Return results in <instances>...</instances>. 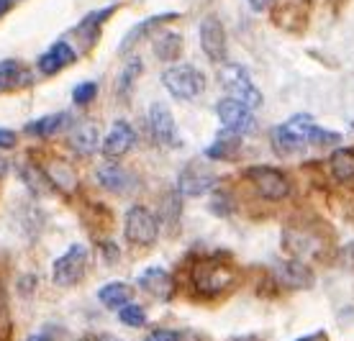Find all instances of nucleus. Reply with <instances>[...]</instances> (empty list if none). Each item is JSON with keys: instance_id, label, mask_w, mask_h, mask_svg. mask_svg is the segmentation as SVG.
<instances>
[{"instance_id": "obj_1", "label": "nucleus", "mask_w": 354, "mask_h": 341, "mask_svg": "<svg viewBox=\"0 0 354 341\" xmlns=\"http://www.w3.org/2000/svg\"><path fill=\"white\" fill-rule=\"evenodd\" d=\"M316 129V121L313 116L308 113H295L290 116L285 123H280L277 129L272 131V147L277 154H295L301 151L306 144H310V131Z\"/></svg>"}, {"instance_id": "obj_2", "label": "nucleus", "mask_w": 354, "mask_h": 341, "mask_svg": "<svg viewBox=\"0 0 354 341\" xmlns=\"http://www.w3.org/2000/svg\"><path fill=\"white\" fill-rule=\"evenodd\" d=\"M162 85L177 100H193L205 90V75L193 64H175L162 72Z\"/></svg>"}, {"instance_id": "obj_3", "label": "nucleus", "mask_w": 354, "mask_h": 341, "mask_svg": "<svg viewBox=\"0 0 354 341\" xmlns=\"http://www.w3.org/2000/svg\"><path fill=\"white\" fill-rule=\"evenodd\" d=\"M218 82L229 93V98L244 103L247 108H259L262 105V93L257 90V85L252 82L249 72L241 64H234V62L223 64L221 70H218Z\"/></svg>"}, {"instance_id": "obj_4", "label": "nucleus", "mask_w": 354, "mask_h": 341, "mask_svg": "<svg viewBox=\"0 0 354 341\" xmlns=\"http://www.w3.org/2000/svg\"><path fill=\"white\" fill-rule=\"evenodd\" d=\"M234 282V272L229 264L218 259H203L193 267V288L201 295H218Z\"/></svg>"}, {"instance_id": "obj_5", "label": "nucleus", "mask_w": 354, "mask_h": 341, "mask_svg": "<svg viewBox=\"0 0 354 341\" xmlns=\"http://www.w3.org/2000/svg\"><path fill=\"white\" fill-rule=\"evenodd\" d=\"M124 234L131 244L151 246L160 237V219L144 205H131L126 210L124 219Z\"/></svg>"}, {"instance_id": "obj_6", "label": "nucleus", "mask_w": 354, "mask_h": 341, "mask_svg": "<svg viewBox=\"0 0 354 341\" xmlns=\"http://www.w3.org/2000/svg\"><path fill=\"white\" fill-rule=\"evenodd\" d=\"M247 177L257 187V193L270 203L285 201L290 195V180L274 167H249Z\"/></svg>"}, {"instance_id": "obj_7", "label": "nucleus", "mask_w": 354, "mask_h": 341, "mask_svg": "<svg viewBox=\"0 0 354 341\" xmlns=\"http://www.w3.org/2000/svg\"><path fill=\"white\" fill-rule=\"evenodd\" d=\"M85 264H88V249L82 244H72L62 257L54 259V267H52L54 282L62 285V288H70L75 282H80L82 275H85Z\"/></svg>"}, {"instance_id": "obj_8", "label": "nucleus", "mask_w": 354, "mask_h": 341, "mask_svg": "<svg viewBox=\"0 0 354 341\" xmlns=\"http://www.w3.org/2000/svg\"><path fill=\"white\" fill-rule=\"evenodd\" d=\"M149 129H151V136L160 141L162 147H169V149L183 147V139L177 133L175 116H172V111L162 100H154L149 105Z\"/></svg>"}, {"instance_id": "obj_9", "label": "nucleus", "mask_w": 354, "mask_h": 341, "mask_svg": "<svg viewBox=\"0 0 354 341\" xmlns=\"http://www.w3.org/2000/svg\"><path fill=\"white\" fill-rule=\"evenodd\" d=\"M216 113H218V121L223 123V129H229L234 133H249L254 129V116L247 105L234 100V98H223L216 105Z\"/></svg>"}, {"instance_id": "obj_10", "label": "nucleus", "mask_w": 354, "mask_h": 341, "mask_svg": "<svg viewBox=\"0 0 354 341\" xmlns=\"http://www.w3.org/2000/svg\"><path fill=\"white\" fill-rule=\"evenodd\" d=\"M201 46L213 64L226 62V31L216 16H205L201 21Z\"/></svg>"}, {"instance_id": "obj_11", "label": "nucleus", "mask_w": 354, "mask_h": 341, "mask_svg": "<svg viewBox=\"0 0 354 341\" xmlns=\"http://www.w3.org/2000/svg\"><path fill=\"white\" fill-rule=\"evenodd\" d=\"M216 187V175L203 165H187L177 177V193L183 198H198Z\"/></svg>"}, {"instance_id": "obj_12", "label": "nucleus", "mask_w": 354, "mask_h": 341, "mask_svg": "<svg viewBox=\"0 0 354 341\" xmlns=\"http://www.w3.org/2000/svg\"><path fill=\"white\" fill-rule=\"evenodd\" d=\"M136 144V131L129 121H115L113 129L108 131V136L100 144V151L106 159H121L124 154L131 151V147Z\"/></svg>"}, {"instance_id": "obj_13", "label": "nucleus", "mask_w": 354, "mask_h": 341, "mask_svg": "<svg viewBox=\"0 0 354 341\" xmlns=\"http://www.w3.org/2000/svg\"><path fill=\"white\" fill-rule=\"evenodd\" d=\"M139 288L144 293H149L157 300H169L175 295V280L165 267H149L139 275Z\"/></svg>"}, {"instance_id": "obj_14", "label": "nucleus", "mask_w": 354, "mask_h": 341, "mask_svg": "<svg viewBox=\"0 0 354 341\" xmlns=\"http://www.w3.org/2000/svg\"><path fill=\"white\" fill-rule=\"evenodd\" d=\"M100 144H103V141H100V131H97V126L93 121H82L72 129L70 147H72V151H77L80 157H90Z\"/></svg>"}, {"instance_id": "obj_15", "label": "nucleus", "mask_w": 354, "mask_h": 341, "mask_svg": "<svg viewBox=\"0 0 354 341\" xmlns=\"http://www.w3.org/2000/svg\"><path fill=\"white\" fill-rule=\"evenodd\" d=\"M277 280L283 282L285 288L306 290L313 285V272L298 259H288V262L277 264Z\"/></svg>"}, {"instance_id": "obj_16", "label": "nucleus", "mask_w": 354, "mask_h": 341, "mask_svg": "<svg viewBox=\"0 0 354 341\" xmlns=\"http://www.w3.org/2000/svg\"><path fill=\"white\" fill-rule=\"evenodd\" d=\"M172 18H180V13H157V16H149V18H144V21H139L136 26H131L129 31H126L124 42L118 44V52L126 54L133 44H139V42H142V39L149 34V31H154L157 26L167 24V21H172Z\"/></svg>"}, {"instance_id": "obj_17", "label": "nucleus", "mask_w": 354, "mask_h": 341, "mask_svg": "<svg viewBox=\"0 0 354 341\" xmlns=\"http://www.w3.org/2000/svg\"><path fill=\"white\" fill-rule=\"evenodd\" d=\"M75 57H77V54H75V49H72L67 42H57L49 52H44L39 57V70L44 72V75H57L62 67L72 64Z\"/></svg>"}, {"instance_id": "obj_18", "label": "nucleus", "mask_w": 354, "mask_h": 341, "mask_svg": "<svg viewBox=\"0 0 354 341\" xmlns=\"http://www.w3.org/2000/svg\"><path fill=\"white\" fill-rule=\"evenodd\" d=\"M239 149H241V136H239V133L223 129V131L216 133V139H213L211 147H205L203 154L211 159V162H221V159L234 157Z\"/></svg>"}, {"instance_id": "obj_19", "label": "nucleus", "mask_w": 354, "mask_h": 341, "mask_svg": "<svg viewBox=\"0 0 354 341\" xmlns=\"http://www.w3.org/2000/svg\"><path fill=\"white\" fill-rule=\"evenodd\" d=\"M97 183L103 190H111V193H126L129 187H131V175L126 172L124 167L118 165H106L97 169Z\"/></svg>"}, {"instance_id": "obj_20", "label": "nucleus", "mask_w": 354, "mask_h": 341, "mask_svg": "<svg viewBox=\"0 0 354 341\" xmlns=\"http://www.w3.org/2000/svg\"><path fill=\"white\" fill-rule=\"evenodd\" d=\"M151 49H154V57L160 62H175L183 54V36L175 34V31H162V34L154 36Z\"/></svg>"}, {"instance_id": "obj_21", "label": "nucleus", "mask_w": 354, "mask_h": 341, "mask_svg": "<svg viewBox=\"0 0 354 341\" xmlns=\"http://www.w3.org/2000/svg\"><path fill=\"white\" fill-rule=\"evenodd\" d=\"M133 290L126 285V282L115 280V282H108L103 288L97 290V300L103 303L106 308H124L129 306V300H131Z\"/></svg>"}, {"instance_id": "obj_22", "label": "nucleus", "mask_w": 354, "mask_h": 341, "mask_svg": "<svg viewBox=\"0 0 354 341\" xmlns=\"http://www.w3.org/2000/svg\"><path fill=\"white\" fill-rule=\"evenodd\" d=\"M44 175H46V180H49V185L59 187V190H64V193H72V190L77 187V177H75V172H72V167L59 162V159L49 162V167L44 169Z\"/></svg>"}, {"instance_id": "obj_23", "label": "nucleus", "mask_w": 354, "mask_h": 341, "mask_svg": "<svg viewBox=\"0 0 354 341\" xmlns=\"http://www.w3.org/2000/svg\"><path fill=\"white\" fill-rule=\"evenodd\" d=\"M331 175L337 177L339 183H349L354 180V149H337L334 154H331Z\"/></svg>"}, {"instance_id": "obj_24", "label": "nucleus", "mask_w": 354, "mask_h": 341, "mask_svg": "<svg viewBox=\"0 0 354 341\" xmlns=\"http://www.w3.org/2000/svg\"><path fill=\"white\" fill-rule=\"evenodd\" d=\"M67 123V113H52L44 116V118H36L26 126V133L31 136H39V139H49L52 133H57Z\"/></svg>"}, {"instance_id": "obj_25", "label": "nucleus", "mask_w": 354, "mask_h": 341, "mask_svg": "<svg viewBox=\"0 0 354 341\" xmlns=\"http://www.w3.org/2000/svg\"><path fill=\"white\" fill-rule=\"evenodd\" d=\"M180 213H183V195L180 193H167L162 201V221L169 228H177L180 223Z\"/></svg>"}, {"instance_id": "obj_26", "label": "nucleus", "mask_w": 354, "mask_h": 341, "mask_svg": "<svg viewBox=\"0 0 354 341\" xmlns=\"http://www.w3.org/2000/svg\"><path fill=\"white\" fill-rule=\"evenodd\" d=\"M139 72H142V59L133 57V59L124 67V72L118 75V93H121V95L129 93V88H131L133 82H136V77H139Z\"/></svg>"}, {"instance_id": "obj_27", "label": "nucleus", "mask_w": 354, "mask_h": 341, "mask_svg": "<svg viewBox=\"0 0 354 341\" xmlns=\"http://www.w3.org/2000/svg\"><path fill=\"white\" fill-rule=\"evenodd\" d=\"M118 318H121V324L124 326H131V329H139V326L147 324V313H144L142 306H136V303H129L118 311Z\"/></svg>"}, {"instance_id": "obj_28", "label": "nucleus", "mask_w": 354, "mask_h": 341, "mask_svg": "<svg viewBox=\"0 0 354 341\" xmlns=\"http://www.w3.org/2000/svg\"><path fill=\"white\" fill-rule=\"evenodd\" d=\"M113 10H115V6H108V8H100V10H93V13H88V16L80 21L77 31H88V28L100 26V24H103L108 16H113Z\"/></svg>"}, {"instance_id": "obj_29", "label": "nucleus", "mask_w": 354, "mask_h": 341, "mask_svg": "<svg viewBox=\"0 0 354 341\" xmlns=\"http://www.w3.org/2000/svg\"><path fill=\"white\" fill-rule=\"evenodd\" d=\"M95 95H97V82H80L77 88L72 90V100L77 105H88Z\"/></svg>"}, {"instance_id": "obj_30", "label": "nucleus", "mask_w": 354, "mask_h": 341, "mask_svg": "<svg viewBox=\"0 0 354 341\" xmlns=\"http://www.w3.org/2000/svg\"><path fill=\"white\" fill-rule=\"evenodd\" d=\"M0 80H21V82H28V75L21 72V64L16 59H3L0 62Z\"/></svg>"}, {"instance_id": "obj_31", "label": "nucleus", "mask_w": 354, "mask_h": 341, "mask_svg": "<svg viewBox=\"0 0 354 341\" xmlns=\"http://www.w3.org/2000/svg\"><path fill=\"white\" fill-rule=\"evenodd\" d=\"M337 141H342V133H337V131H324L319 126L310 131V144H316V147H331V144H337Z\"/></svg>"}, {"instance_id": "obj_32", "label": "nucleus", "mask_w": 354, "mask_h": 341, "mask_svg": "<svg viewBox=\"0 0 354 341\" xmlns=\"http://www.w3.org/2000/svg\"><path fill=\"white\" fill-rule=\"evenodd\" d=\"M211 210L218 216H229L231 213V198L226 193H216L211 201Z\"/></svg>"}, {"instance_id": "obj_33", "label": "nucleus", "mask_w": 354, "mask_h": 341, "mask_svg": "<svg viewBox=\"0 0 354 341\" xmlns=\"http://www.w3.org/2000/svg\"><path fill=\"white\" fill-rule=\"evenodd\" d=\"M10 324V313H8V297H6V290L0 285V336L8 331Z\"/></svg>"}, {"instance_id": "obj_34", "label": "nucleus", "mask_w": 354, "mask_h": 341, "mask_svg": "<svg viewBox=\"0 0 354 341\" xmlns=\"http://www.w3.org/2000/svg\"><path fill=\"white\" fill-rule=\"evenodd\" d=\"M144 341H180V333L169 331V329H154V331L147 333Z\"/></svg>"}, {"instance_id": "obj_35", "label": "nucleus", "mask_w": 354, "mask_h": 341, "mask_svg": "<svg viewBox=\"0 0 354 341\" xmlns=\"http://www.w3.org/2000/svg\"><path fill=\"white\" fill-rule=\"evenodd\" d=\"M100 249H103V259H106L108 264H115L121 259V252H118V246H115L113 241H103Z\"/></svg>"}, {"instance_id": "obj_36", "label": "nucleus", "mask_w": 354, "mask_h": 341, "mask_svg": "<svg viewBox=\"0 0 354 341\" xmlns=\"http://www.w3.org/2000/svg\"><path fill=\"white\" fill-rule=\"evenodd\" d=\"M34 290H36V275H26V277L18 280V293H21L24 297H28Z\"/></svg>"}, {"instance_id": "obj_37", "label": "nucleus", "mask_w": 354, "mask_h": 341, "mask_svg": "<svg viewBox=\"0 0 354 341\" xmlns=\"http://www.w3.org/2000/svg\"><path fill=\"white\" fill-rule=\"evenodd\" d=\"M13 147H16V131L0 129V149H13Z\"/></svg>"}, {"instance_id": "obj_38", "label": "nucleus", "mask_w": 354, "mask_h": 341, "mask_svg": "<svg viewBox=\"0 0 354 341\" xmlns=\"http://www.w3.org/2000/svg\"><path fill=\"white\" fill-rule=\"evenodd\" d=\"M247 3H249V8L257 10V13H259V10L270 8V3H272V0H247Z\"/></svg>"}, {"instance_id": "obj_39", "label": "nucleus", "mask_w": 354, "mask_h": 341, "mask_svg": "<svg viewBox=\"0 0 354 341\" xmlns=\"http://www.w3.org/2000/svg\"><path fill=\"white\" fill-rule=\"evenodd\" d=\"M26 341H52V339H49V333H31Z\"/></svg>"}, {"instance_id": "obj_40", "label": "nucleus", "mask_w": 354, "mask_h": 341, "mask_svg": "<svg viewBox=\"0 0 354 341\" xmlns=\"http://www.w3.org/2000/svg\"><path fill=\"white\" fill-rule=\"evenodd\" d=\"M10 3H13V0H0V16H6V13H8Z\"/></svg>"}, {"instance_id": "obj_41", "label": "nucleus", "mask_w": 354, "mask_h": 341, "mask_svg": "<svg viewBox=\"0 0 354 341\" xmlns=\"http://www.w3.org/2000/svg\"><path fill=\"white\" fill-rule=\"evenodd\" d=\"M6 172H8V162L0 157V177H6Z\"/></svg>"}, {"instance_id": "obj_42", "label": "nucleus", "mask_w": 354, "mask_h": 341, "mask_svg": "<svg viewBox=\"0 0 354 341\" xmlns=\"http://www.w3.org/2000/svg\"><path fill=\"white\" fill-rule=\"evenodd\" d=\"M319 336H306V339H298V341H316Z\"/></svg>"}, {"instance_id": "obj_43", "label": "nucleus", "mask_w": 354, "mask_h": 341, "mask_svg": "<svg viewBox=\"0 0 354 341\" xmlns=\"http://www.w3.org/2000/svg\"><path fill=\"white\" fill-rule=\"evenodd\" d=\"M352 129H354V121H352Z\"/></svg>"}, {"instance_id": "obj_44", "label": "nucleus", "mask_w": 354, "mask_h": 341, "mask_svg": "<svg viewBox=\"0 0 354 341\" xmlns=\"http://www.w3.org/2000/svg\"><path fill=\"white\" fill-rule=\"evenodd\" d=\"M82 341H88V339H82Z\"/></svg>"}]
</instances>
